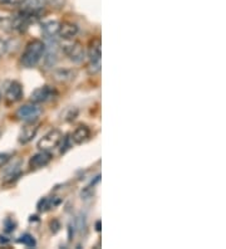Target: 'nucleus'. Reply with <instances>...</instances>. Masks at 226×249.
I'll list each match as a JSON object with an SVG mask.
<instances>
[{
  "instance_id": "nucleus-1",
  "label": "nucleus",
  "mask_w": 226,
  "mask_h": 249,
  "mask_svg": "<svg viewBox=\"0 0 226 249\" xmlns=\"http://www.w3.org/2000/svg\"><path fill=\"white\" fill-rule=\"evenodd\" d=\"M45 44L39 39H34L29 42L25 47L24 52L21 53L20 63L25 68H33L39 63L40 59L44 57Z\"/></svg>"
},
{
  "instance_id": "nucleus-2",
  "label": "nucleus",
  "mask_w": 226,
  "mask_h": 249,
  "mask_svg": "<svg viewBox=\"0 0 226 249\" xmlns=\"http://www.w3.org/2000/svg\"><path fill=\"white\" fill-rule=\"evenodd\" d=\"M101 39L100 38H93L89 43V48H88V58H89V63H88L87 71L90 76H96L101 72V57H102V48H101Z\"/></svg>"
},
{
  "instance_id": "nucleus-3",
  "label": "nucleus",
  "mask_w": 226,
  "mask_h": 249,
  "mask_svg": "<svg viewBox=\"0 0 226 249\" xmlns=\"http://www.w3.org/2000/svg\"><path fill=\"white\" fill-rule=\"evenodd\" d=\"M58 96V91L54 89V87H52V86H42L39 89H34L30 94V101L33 102V104H45V102H49V101L54 100L55 97Z\"/></svg>"
},
{
  "instance_id": "nucleus-4",
  "label": "nucleus",
  "mask_w": 226,
  "mask_h": 249,
  "mask_svg": "<svg viewBox=\"0 0 226 249\" xmlns=\"http://www.w3.org/2000/svg\"><path fill=\"white\" fill-rule=\"evenodd\" d=\"M62 51L74 63H81L85 59V48L79 42H73L72 39L68 40L62 46Z\"/></svg>"
},
{
  "instance_id": "nucleus-5",
  "label": "nucleus",
  "mask_w": 226,
  "mask_h": 249,
  "mask_svg": "<svg viewBox=\"0 0 226 249\" xmlns=\"http://www.w3.org/2000/svg\"><path fill=\"white\" fill-rule=\"evenodd\" d=\"M40 115H42V108L38 106V104H33V102L19 107L18 111H17V117L20 121H24L27 124L35 122L36 120L39 119Z\"/></svg>"
},
{
  "instance_id": "nucleus-6",
  "label": "nucleus",
  "mask_w": 226,
  "mask_h": 249,
  "mask_svg": "<svg viewBox=\"0 0 226 249\" xmlns=\"http://www.w3.org/2000/svg\"><path fill=\"white\" fill-rule=\"evenodd\" d=\"M63 139V134L59 130H52L48 134L44 135L38 142V149L40 151H51L60 145V141Z\"/></svg>"
},
{
  "instance_id": "nucleus-7",
  "label": "nucleus",
  "mask_w": 226,
  "mask_h": 249,
  "mask_svg": "<svg viewBox=\"0 0 226 249\" xmlns=\"http://www.w3.org/2000/svg\"><path fill=\"white\" fill-rule=\"evenodd\" d=\"M47 6L45 0H24L20 5L21 12L34 16L36 18H39L40 13Z\"/></svg>"
},
{
  "instance_id": "nucleus-8",
  "label": "nucleus",
  "mask_w": 226,
  "mask_h": 249,
  "mask_svg": "<svg viewBox=\"0 0 226 249\" xmlns=\"http://www.w3.org/2000/svg\"><path fill=\"white\" fill-rule=\"evenodd\" d=\"M21 97H23V87H21L20 83L17 82V81L10 82L5 91V96H4L6 104H15V102L20 101Z\"/></svg>"
},
{
  "instance_id": "nucleus-9",
  "label": "nucleus",
  "mask_w": 226,
  "mask_h": 249,
  "mask_svg": "<svg viewBox=\"0 0 226 249\" xmlns=\"http://www.w3.org/2000/svg\"><path fill=\"white\" fill-rule=\"evenodd\" d=\"M52 155L49 151H40L35 155H33L29 160V165L32 169L36 170V169H42V167L47 166L51 162Z\"/></svg>"
},
{
  "instance_id": "nucleus-10",
  "label": "nucleus",
  "mask_w": 226,
  "mask_h": 249,
  "mask_svg": "<svg viewBox=\"0 0 226 249\" xmlns=\"http://www.w3.org/2000/svg\"><path fill=\"white\" fill-rule=\"evenodd\" d=\"M38 128H39L38 124H35L34 122H29V124H25L24 127L20 130V134H19V142L23 143V145L30 142L35 137L36 132H38Z\"/></svg>"
},
{
  "instance_id": "nucleus-11",
  "label": "nucleus",
  "mask_w": 226,
  "mask_h": 249,
  "mask_svg": "<svg viewBox=\"0 0 226 249\" xmlns=\"http://www.w3.org/2000/svg\"><path fill=\"white\" fill-rule=\"evenodd\" d=\"M78 34V27L74 23H70V21H64V23H60L59 28V34L64 40H70L73 39L75 36Z\"/></svg>"
},
{
  "instance_id": "nucleus-12",
  "label": "nucleus",
  "mask_w": 226,
  "mask_h": 249,
  "mask_svg": "<svg viewBox=\"0 0 226 249\" xmlns=\"http://www.w3.org/2000/svg\"><path fill=\"white\" fill-rule=\"evenodd\" d=\"M90 137V130L88 126L86 124H79L78 127L75 128L74 132L72 134V137H70V140L73 141L77 145H81V143L86 142Z\"/></svg>"
},
{
  "instance_id": "nucleus-13",
  "label": "nucleus",
  "mask_w": 226,
  "mask_h": 249,
  "mask_svg": "<svg viewBox=\"0 0 226 249\" xmlns=\"http://www.w3.org/2000/svg\"><path fill=\"white\" fill-rule=\"evenodd\" d=\"M60 23L57 20H48L42 24V33L45 38H54L59 34Z\"/></svg>"
},
{
  "instance_id": "nucleus-14",
  "label": "nucleus",
  "mask_w": 226,
  "mask_h": 249,
  "mask_svg": "<svg viewBox=\"0 0 226 249\" xmlns=\"http://www.w3.org/2000/svg\"><path fill=\"white\" fill-rule=\"evenodd\" d=\"M21 170H20V164H15L10 166L9 169H6L3 177V184L4 185H9L12 182L17 181L20 178Z\"/></svg>"
},
{
  "instance_id": "nucleus-15",
  "label": "nucleus",
  "mask_w": 226,
  "mask_h": 249,
  "mask_svg": "<svg viewBox=\"0 0 226 249\" xmlns=\"http://www.w3.org/2000/svg\"><path fill=\"white\" fill-rule=\"evenodd\" d=\"M75 71L73 70H57L53 73V77L57 82L68 83L75 78Z\"/></svg>"
},
{
  "instance_id": "nucleus-16",
  "label": "nucleus",
  "mask_w": 226,
  "mask_h": 249,
  "mask_svg": "<svg viewBox=\"0 0 226 249\" xmlns=\"http://www.w3.org/2000/svg\"><path fill=\"white\" fill-rule=\"evenodd\" d=\"M59 203L60 200L57 199V196L43 197V199L39 200V203H38V210H40V212H47V210H49L51 208H54L55 205H58Z\"/></svg>"
},
{
  "instance_id": "nucleus-17",
  "label": "nucleus",
  "mask_w": 226,
  "mask_h": 249,
  "mask_svg": "<svg viewBox=\"0 0 226 249\" xmlns=\"http://www.w3.org/2000/svg\"><path fill=\"white\" fill-rule=\"evenodd\" d=\"M45 63L53 67L55 63H57V59H58V54H57V46L55 44H51L49 46V51L47 52L45 54Z\"/></svg>"
},
{
  "instance_id": "nucleus-18",
  "label": "nucleus",
  "mask_w": 226,
  "mask_h": 249,
  "mask_svg": "<svg viewBox=\"0 0 226 249\" xmlns=\"http://www.w3.org/2000/svg\"><path fill=\"white\" fill-rule=\"evenodd\" d=\"M19 243L24 244L25 247H28V248H34V247L36 246V242L35 239H34L33 235H30V234H23L20 238H19L18 240Z\"/></svg>"
},
{
  "instance_id": "nucleus-19",
  "label": "nucleus",
  "mask_w": 226,
  "mask_h": 249,
  "mask_svg": "<svg viewBox=\"0 0 226 249\" xmlns=\"http://www.w3.org/2000/svg\"><path fill=\"white\" fill-rule=\"evenodd\" d=\"M78 116V109L77 108H68L66 111V113H64V120L66 121H73V120H75V117Z\"/></svg>"
},
{
  "instance_id": "nucleus-20",
  "label": "nucleus",
  "mask_w": 226,
  "mask_h": 249,
  "mask_svg": "<svg viewBox=\"0 0 226 249\" xmlns=\"http://www.w3.org/2000/svg\"><path fill=\"white\" fill-rule=\"evenodd\" d=\"M24 0H0V5L13 8V6H20Z\"/></svg>"
},
{
  "instance_id": "nucleus-21",
  "label": "nucleus",
  "mask_w": 226,
  "mask_h": 249,
  "mask_svg": "<svg viewBox=\"0 0 226 249\" xmlns=\"http://www.w3.org/2000/svg\"><path fill=\"white\" fill-rule=\"evenodd\" d=\"M15 222L13 220L12 218H8L5 219V222H4V228H5V231H8V233H10V231H13L15 229Z\"/></svg>"
},
{
  "instance_id": "nucleus-22",
  "label": "nucleus",
  "mask_w": 226,
  "mask_h": 249,
  "mask_svg": "<svg viewBox=\"0 0 226 249\" xmlns=\"http://www.w3.org/2000/svg\"><path fill=\"white\" fill-rule=\"evenodd\" d=\"M60 142H62V149H60V152H62V154H64V152L67 151V150L70 149V137H64V139H62V141H60Z\"/></svg>"
},
{
  "instance_id": "nucleus-23",
  "label": "nucleus",
  "mask_w": 226,
  "mask_h": 249,
  "mask_svg": "<svg viewBox=\"0 0 226 249\" xmlns=\"http://www.w3.org/2000/svg\"><path fill=\"white\" fill-rule=\"evenodd\" d=\"M49 227H51V231H52V233L55 234V233H58V231H59L60 223L58 222L57 219H54V220H52L51 224H49Z\"/></svg>"
},
{
  "instance_id": "nucleus-24",
  "label": "nucleus",
  "mask_w": 226,
  "mask_h": 249,
  "mask_svg": "<svg viewBox=\"0 0 226 249\" xmlns=\"http://www.w3.org/2000/svg\"><path fill=\"white\" fill-rule=\"evenodd\" d=\"M6 51H8V43H6L4 39H1V38H0V58L5 54Z\"/></svg>"
},
{
  "instance_id": "nucleus-25",
  "label": "nucleus",
  "mask_w": 226,
  "mask_h": 249,
  "mask_svg": "<svg viewBox=\"0 0 226 249\" xmlns=\"http://www.w3.org/2000/svg\"><path fill=\"white\" fill-rule=\"evenodd\" d=\"M47 5L52 6H57V8H60V6L64 4V0H45Z\"/></svg>"
},
{
  "instance_id": "nucleus-26",
  "label": "nucleus",
  "mask_w": 226,
  "mask_h": 249,
  "mask_svg": "<svg viewBox=\"0 0 226 249\" xmlns=\"http://www.w3.org/2000/svg\"><path fill=\"white\" fill-rule=\"evenodd\" d=\"M10 156L9 154H0V166H3V165H5L8 161H9Z\"/></svg>"
},
{
  "instance_id": "nucleus-27",
  "label": "nucleus",
  "mask_w": 226,
  "mask_h": 249,
  "mask_svg": "<svg viewBox=\"0 0 226 249\" xmlns=\"http://www.w3.org/2000/svg\"><path fill=\"white\" fill-rule=\"evenodd\" d=\"M96 231H101V222H97L96 223Z\"/></svg>"
},
{
  "instance_id": "nucleus-28",
  "label": "nucleus",
  "mask_w": 226,
  "mask_h": 249,
  "mask_svg": "<svg viewBox=\"0 0 226 249\" xmlns=\"http://www.w3.org/2000/svg\"><path fill=\"white\" fill-rule=\"evenodd\" d=\"M1 100H3V96H1V92H0V104H1Z\"/></svg>"
}]
</instances>
